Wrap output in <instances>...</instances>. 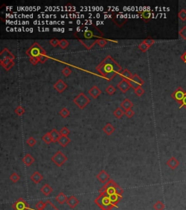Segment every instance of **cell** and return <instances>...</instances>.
I'll use <instances>...</instances> for the list:
<instances>
[{
  "mask_svg": "<svg viewBox=\"0 0 186 210\" xmlns=\"http://www.w3.org/2000/svg\"><path fill=\"white\" fill-rule=\"evenodd\" d=\"M180 164V162L177 160L175 157H172L170 159H169L166 162V165L172 169H175Z\"/></svg>",
  "mask_w": 186,
  "mask_h": 210,
  "instance_id": "16",
  "label": "cell"
},
{
  "mask_svg": "<svg viewBox=\"0 0 186 210\" xmlns=\"http://www.w3.org/2000/svg\"><path fill=\"white\" fill-rule=\"evenodd\" d=\"M186 96V93H185L180 88H179L176 91L174 92L172 94V97H173L176 101H178L179 103H181L184 97Z\"/></svg>",
  "mask_w": 186,
  "mask_h": 210,
  "instance_id": "10",
  "label": "cell"
},
{
  "mask_svg": "<svg viewBox=\"0 0 186 210\" xmlns=\"http://www.w3.org/2000/svg\"><path fill=\"white\" fill-rule=\"evenodd\" d=\"M57 142L61 145V147H66L71 142V139L67 136H61Z\"/></svg>",
  "mask_w": 186,
  "mask_h": 210,
  "instance_id": "20",
  "label": "cell"
},
{
  "mask_svg": "<svg viewBox=\"0 0 186 210\" xmlns=\"http://www.w3.org/2000/svg\"><path fill=\"white\" fill-rule=\"evenodd\" d=\"M38 58H39V62L42 63V64H44V63L46 61V60L48 59V58H47V56H46V55H41V56H39Z\"/></svg>",
  "mask_w": 186,
  "mask_h": 210,
  "instance_id": "43",
  "label": "cell"
},
{
  "mask_svg": "<svg viewBox=\"0 0 186 210\" xmlns=\"http://www.w3.org/2000/svg\"><path fill=\"white\" fill-rule=\"evenodd\" d=\"M84 36L85 38H87V39H90V38H92V37H95V36L93 35V32L90 30H87L84 32Z\"/></svg>",
  "mask_w": 186,
  "mask_h": 210,
  "instance_id": "42",
  "label": "cell"
},
{
  "mask_svg": "<svg viewBox=\"0 0 186 210\" xmlns=\"http://www.w3.org/2000/svg\"><path fill=\"white\" fill-rule=\"evenodd\" d=\"M106 91L108 95H113V94L115 93V92H116V88L112 85H110V86H108L106 88Z\"/></svg>",
  "mask_w": 186,
  "mask_h": 210,
  "instance_id": "33",
  "label": "cell"
},
{
  "mask_svg": "<svg viewBox=\"0 0 186 210\" xmlns=\"http://www.w3.org/2000/svg\"><path fill=\"white\" fill-rule=\"evenodd\" d=\"M26 143H27V145H28V146H30V147H34V145H35L36 144V140L35 139H34V137H30L29 138H28V139H27Z\"/></svg>",
  "mask_w": 186,
  "mask_h": 210,
  "instance_id": "34",
  "label": "cell"
},
{
  "mask_svg": "<svg viewBox=\"0 0 186 210\" xmlns=\"http://www.w3.org/2000/svg\"><path fill=\"white\" fill-rule=\"evenodd\" d=\"M88 93L92 97L93 99H97L101 93H102V91L99 89V88H98V86H93L89 90Z\"/></svg>",
  "mask_w": 186,
  "mask_h": 210,
  "instance_id": "14",
  "label": "cell"
},
{
  "mask_svg": "<svg viewBox=\"0 0 186 210\" xmlns=\"http://www.w3.org/2000/svg\"><path fill=\"white\" fill-rule=\"evenodd\" d=\"M59 114L62 118H66L67 117H68L70 115V111L68 110L66 107H64L60 111Z\"/></svg>",
  "mask_w": 186,
  "mask_h": 210,
  "instance_id": "30",
  "label": "cell"
},
{
  "mask_svg": "<svg viewBox=\"0 0 186 210\" xmlns=\"http://www.w3.org/2000/svg\"><path fill=\"white\" fill-rule=\"evenodd\" d=\"M101 203L103 206H106V208H105V210H108L109 209V207L111 205H114V204H112L110 201V198H109L108 196H105L102 197V200H101Z\"/></svg>",
  "mask_w": 186,
  "mask_h": 210,
  "instance_id": "24",
  "label": "cell"
},
{
  "mask_svg": "<svg viewBox=\"0 0 186 210\" xmlns=\"http://www.w3.org/2000/svg\"><path fill=\"white\" fill-rule=\"evenodd\" d=\"M120 77H121L122 79H125L127 80H130L133 77V75L130 72V71H129L128 69H125L124 70H123L121 73L120 74Z\"/></svg>",
  "mask_w": 186,
  "mask_h": 210,
  "instance_id": "23",
  "label": "cell"
},
{
  "mask_svg": "<svg viewBox=\"0 0 186 210\" xmlns=\"http://www.w3.org/2000/svg\"><path fill=\"white\" fill-rule=\"evenodd\" d=\"M138 48H139L140 50H141V51L146 52V51H147V50H148L150 48H149V47L148 46V45H146V44L144 42H142L140 44L139 46H138Z\"/></svg>",
  "mask_w": 186,
  "mask_h": 210,
  "instance_id": "36",
  "label": "cell"
},
{
  "mask_svg": "<svg viewBox=\"0 0 186 210\" xmlns=\"http://www.w3.org/2000/svg\"><path fill=\"white\" fill-rule=\"evenodd\" d=\"M143 42H144L145 43H146V45H147L149 47V48H150V47L151 46V45H152L154 43V42H155V41H154L153 39H150V38H148V39H145Z\"/></svg>",
  "mask_w": 186,
  "mask_h": 210,
  "instance_id": "44",
  "label": "cell"
},
{
  "mask_svg": "<svg viewBox=\"0 0 186 210\" xmlns=\"http://www.w3.org/2000/svg\"><path fill=\"white\" fill-rule=\"evenodd\" d=\"M181 104H182L181 107H186V96L184 97L183 101H181Z\"/></svg>",
  "mask_w": 186,
  "mask_h": 210,
  "instance_id": "49",
  "label": "cell"
},
{
  "mask_svg": "<svg viewBox=\"0 0 186 210\" xmlns=\"http://www.w3.org/2000/svg\"><path fill=\"white\" fill-rule=\"evenodd\" d=\"M68 158L63 154L61 151H57V153L51 158V160L57 167H61L67 161Z\"/></svg>",
  "mask_w": 186,
  "mask_h": 210,
  "instance_id": "4",
  "label": "cell"
},
{
  "mask_svg": "<svg viewBox=\"0 0 186 210\" xmlns=\"http://www.w3.org/2000/svg\"><path fill=\"white\" fill-rule=\"evenodd\" d=\"M46 53L38 42H34L32 46L26 51V55L30 58H39L41 55H46Z\"/></svg>",
  "mask_w": 186,
  "mask_h": 210,
  "instance_id": "2",
  "label": "cell"
},
{
  "mask_svg": "<svg viewBox=\"0 0 186 210\" xmlns=\"http://www.w3.org/2000/svg\"><path fill=\"white\" fill-rule=\"evenodd\" d=\"M129 83L131 85V87L133 88L134 89L135 88L138 87V86H143L144 84V81L137 74H135V75H133L132 79L129 80Z\"/></svg>",
  "mask_w": 186,
  "mask_h": 210,
  "instance_id": "5",
  "label": "cell"
},
{
  "mask_svg": "<svg viewBox=\"0 0 186 210\" xmlns=\"http://www.w3.org/2000/svg\"><path fill=\"white\" fill-rule=\"evenodd\" d=\"M50 134L52 137V139H53V142H58L60 137H61L60 132H58L55 128H53L51 131H50Z\"/></svg>",
  "mask_w": 186,
  "mask_h": 210,
  "instance_id": "22",
  "label": "cell"
},
{
  "mask_svg": "<svg viewBox=\"0 0 186 210\" xmlns=\"http://www.w3.org/2000/svg\"><path fill=\"white\" fill-rule=\"evenodd\" d=\"M102 131H103V132L105 133L106 135L110 136L115 131V128L113 127L111 123H108L106 126H104V128H102Z\"/></svg>",
  "mask_w": 186,
  "mask_h": 210,
  "instance_id": "18",
  "label": "cell"
},
{
  "mask_svg": "<svg viewBox=\"0 0 186 210\" xmlns=\"http://www.w3.org/2000/svg\"><path fill=\"white\" fill-rule=\"evenodd\" d=\"M117 88H118L122 93H125L126 92L128 91V90H129V88L132 87H131V85L129 84V80H127L125 79H122V80L120 81L119 83H118V85H117Z\"/></svg>",
  "mask_w": 186,
  "mask_h": 210,
  "instance_id": "7",
  "label": "cell"
},
{
  "mask_svg": "<svg viewBox=\"0 0 186 210\" xmlns=\"http://www.w3.org/2000/svg\"><path fill=\"white\" fill-rule=\"evenodd\" d=\"M42 139L43 140V142H44V143H46V145H50V143L53 142V139H52V137L51 136H50V132H47L46 134H45L42 137Z\"/></svg>",
  "mask_w": 186,
  "mask_h": 210,
  "instance_id": "27",
  "label": "cell"
},
{
  "mask_svg": "<svg viewBox=\"0 0 186 210\" xmlns=\"http://www.w3.org/2000/svg\"><path fill=\"white\" fill-rule=\"evenodd\" d=\"M96 69L101 76L109 80L122 72L121 66L111 56H106L103 61L96 67Z\"/></svg>",
  "mask_w": 186,
  "mask_h": 210,
  "instance_id": "1",
  "label": "cell"
},
{
  "mask_svg": "<svg viewBox=\"0 0 186 210\" xmlns=\"http://www.w3.org/2000/svg\"><path fill=\"white\" fill-rule=\"evenodd\" d=\"M59 132L61 136H67V137L70 134V131L67 128V127H63Z\"/></svg>",
  "mask_w": 186,
  "mask_h": 210,
  "instance_id": "40",
  "label": "cell"
},
{
  "mask_svg": "<svg viewBox=\"0 0 186 210\" xmlns=\"http://www.w3.org/2000/svg\"><path fill=\"white\" fill-rule=\"evenodd\" d=\"M121 107L123 108V109H125V110H128V109H130L133 107V104H132V102L129 99H125L121 102Z\"/></svg>",
  "mask_w": 186,
  "mask_h": 210,
  "instance_id": "19",
  "label": "cell"
},
{
  "mask_svg": "<svg viewBox=\"0 0 186 210\" xmlns=\"http://www.w3.org/2000/svg\"><path fill=\"white\" fill-rule=\"evenodd\" d=\"M66 204H68V207L71 209L76 208L78 206V204H79V201L77 198L75 196H71L69 197H68V199H67Z\"/></svg>",
  "mask_w": 186,
  "mask_h": 210,
  "instance_id": "12",
  "label": "cell"
},
{
  "mask_svg": "<svg viewBox=\"0 0 186 210\" xmlns=\"http://www.w3.org/2000/svg\"><path fill=\"white\" fill-rule=\"evenodd\" d=\"M180 34H181V36L183 37V38H185V39H186V27H184V28L183 29L180 31Z\"/></svg>",
  "mask_w": 186,
  "mask_h": 210,
  "instance_id": "48",
  "label": "cell"
},
{
  "mask_svg": "<svg viewBox=\"0 0 186 210\" xmlns=\"http://www.w3.org/2000/svg\"><path fill=\"white\" fill-rule=\"evenodd\" d=\"M97 179L99 180L101 183H106V182L108 181V179H110V176H109V174L106 172L105 170H101L100 171L99 174L97 175Z\"/></svg>",
  "mask_w": 186,
  "mask_h": 210,
  "instance_id": "11",
  "label": "cell"
},
{
  "mask_svg": "<svg viewBox=\"0 0 186 210\" xmlns=\"http://www.w3.org/2000/svg\"><path fill=\"white\" fill-rule=\"evenodd\" d=\"M56 201L58 202V204H64L65 203L67 202V199H68V197L64 194L63 193L61 192L59 194L57 195L55 198Z\"/></svg>",
  "mask_w": 186,
  "mask_h": 210,
  "instance_id": "21",
  "label": "cell"
},
{
  "mask_svg": "<svg viewBox=\"0 0 186 210\" xmlns=\"http://www.w3.org/2000/svg\"><path fill=\"white\" fill-rule=\"evenodd\" d=\"M29 61L33 65H36L39 62V60L38 58H30Z\"/></svg>",
  "mask_w": 186,
  "mask_h": 210,
  "instance_id": "46",
  "label": "cell"
},
{
  "mask_svg": "<svg viewBox=\"0 0 186 210\" xmlns=\"http://www.w3.org/2000/svg\"><path fill=\"white\" fill-rule=\"evenodd\" d=\"M59 46L61 47V48L65 50V49L67 48V47L68 46V42L66 40V39H61L60 40V43H59Z\"/></svg>",
  "mask_w": 186,
  "mask_h": 210,
  "instance_id": "37",
  "label": "cell"
},
{
  "mask_svg": "<svg viewBox=\"0 0 186 210\" xmlns=\"http://www.w3.org/2000/svg\"><path fill=\"white\" fill-rule=\"evenodd\" d=\"M73 101L80 109H83L90 104V99L84 93H80L77 97H75Z\"/></svg>",
  "mask_w": 186,
  "mask_h": 210,
  "instance_id": "3",
  "label": "cell"
},
{
  "mask_svg": "<svg viewBox=\"0 0 186 210\" xmlns=\"http://www.w3.org/2000/svg\"><path fill=\"white\" fill-rule=\"evenodd\" d=\"M50 45H53V47L55 48V47H57V45H59L60 40H58L57 39H53L50 41Z\"/></svg>",
  "mask_w": 186,
  "mask_h": 210,
  "instance_id": "45",
  "label": "cell"
},
{
  "mask_svg": "<svg viewBox=\"0 0 186 210\" xmlns=\"http://www.w3.org/2000/svg\"><path fill=\"white\" fill-rule=\"evenodd\" d=\"M53 188H52V187L50 186L49 184H45V185H44L40 189V191L42 192L45 196H48L49 195L51 194V193H53Z\"/></svg>",
  "mask_w": 186,
  "mask_h": 210,
  "instance_id": "17",
  "label": "cell"
},
{
  "mask_svg": "<svg viewBox=\"0 0 186 210\" xmlns=\"http://www.w3.org/2000/svg\"><path fill=\"white\" fill-rule=\"evenodd\" d=\"M134 91L136 93V95L137 97H142L143 95V93H145V90L141 86H138V87L134 88Z\"/></svg>",
  "mask_w": 186,
  "mask_h": 210,
  "instance_id": "31",
  "label": "cell"
},
{
  "mask_svg": "<svg viewBox=\"0 0 186 210\" xmlns=\"http://www.w3.org/2000/svg\"><path fill=\"white\" fill-rule=\"evenodd\" d=\"M15 112H16V114H17L18 115H19V116H21V115H23V114L25 113V109L20 105V106L18 107L15 109Z\"/></svg>",
  "mask_w": 186,
  "mask_h": 210,
  "instance_id": "32",
  "label": "cell"
},
{
  "mask_svg": "<svg viewBox=\"0 0 186 210\" xmlns=\"http://www.w3.org/2000/svg\"><path fill=\"white\" fill-rule=\"evenodd\" d=\"M67 88H68V86L62 79L58 80L54 84V88L60 93H62Z\"/></svg>",
  "mask_w": 186,
  "mask_h": 210,
  "instance_id": "9",
  "label": "cell"
},
{
  "mask_svg": "<svg viewBox=\"0 0 186 210\" xmlns=\"http://www.w3.org/2000/svg\"><path fill=\"white\" fill-rule=\"evenodd\" d=\"M180 18L182 20H185L186 19V12L185 10H182L181 13H180Z\"/></svg>",
  "mask_w": 186,
  "mask_h": 210,
  "instance_id": "47",
  "label": "cell"
},
{
  "mask_svg": "<svg viewBox=\"0 0 186 210\" xmlns=\"http://www.w3.org/2000/svg\"><path fill=\"white\" fill-rule=\"evenodd\" d=\"M72 72V70L69 68L68 67H65L62 70V73L64 76L68 77Z\"/></svg>",
  "mask_w": 186,
  "mask_h": 210,
  "instance_id": "38",
  "label": "cell"
},
{
  "mask_svg": "<svg viewBox=\"0 0 186 210\" xmlns=\"http://www.w3.org/2000/svg\"><path fill=\"white\" fill-rule=\"evenodd\" d=\"M15 210H27L28 209V205L27 202L23 199V198H20L16 203L13 205Z\"/></svg>",
  "mask_w": 186,
  "mask_h": 210,
  "instance_id": "6",
  "label": "cell"
},
{
  "mask_svg": "<svg viewBox=\"0 0 186 210\" xmlns=\"http://www.w3.org/2000/svg\"><path fill=\"white\" fill-rule=\"evenodd\" d=\"M0 62H1V65H2L7 71H9V70L15 64L14 60L10 59L9 58H1Z\"/></svg>",
  "mask_w": 186,
  "mask_h": 210,
  "instance_id": "8",
  "label": "cell"
},
{
  "mask_svg": "<svg viewBox=\"0 0 186 210\" xmlns=\"http://www.w3.org/2000/svg\"><path fill=\"white\" fill-rule=\"evenodd\" d=\"M30 178H31V181H32L34 183L37 185V184L40 183L41 181L43 179L44 177L42 174H41L38 171H36L35 172H34L32 174H31V177Z\"/></svg>",
  "mask_w": 186,
  "mask_h": 210,
  "instance_id": "13",
  "label": "cell"
},
{
  "mask_svg": "<svg viewBox=\"0 0 186 210\" xmlns=\"http://www.w3.org/2000/svg\"><path fill=\"white\" fill-rule=\"evenodd\" d=\"M108 43V40L106 39H102V38H100V39H98L97 40V44L99 45L101 48H103V47L106 46Z\"/></svg>",
  "mask_w": 186,
  "mask_h": 210,
  "instance_id": "35",
  "label": "cell"
},
{
  "mask_svg": "<svg viewBox=\"0 0 186 210\" xmlns=\"http://www.w3.org/2000/svg\"><path fill=\"white\" fill-rule=\"evenodd\" d=\"M46 203L43 202L42 201H39L37 204H36V208L37 210H43L46 207Z\"/></svg>",
  "mask_w": 186,
  "mask_h": 210,
  "instance_id": "39",
  "label": "cell"
},
{
  "mask_svg": "<svg viewBox=\"0 0 186 210\" xmlns=\"http://www.w3.org/2000/svg\"><path fill=\"white\" fill-rule=\"evenodd\" d=\"M139 14L140 15L141 18L145 21H148L150 18V17H151V13L148 10L140 11V12H139Z\"/></svg>",
  "mask_w": 186,
  "mask_h": 210,
  "instance_id": "25",
  "label": "cell"
},
{
  "mask_svg": "<svg viewBox=\"0 0 186 210\" xmlns=\"http://www.w3.org/2000/svg\"><path fill=\"white\" fill-rule=\"evenodd\" d=\"M22 161L23 162V163H24L26 167H30V166H31L33 163H34L35 160H34V158H33V156H31V155L28 154H28H26L24 157H23V158L22 159Z\"/></svg>",
  "mask_w": 186,
  "mask_h": 210,
  "instance_id": "15",
  "label": "cell"
},
{
  "mask_svg": "<svg viewBox=\"0 0 186 210\" xmlns=\"http://www.w3.org/2000/svg\"><path fill=\"white\" fill-rule=\"evenodd\" d=\"M20 175L16 172H13V174L9 176V179H10V181H12L13 183H16V182H18L19 180H20Z\"/></svg>",
  "mask_w": 186,
  "mask_h": 210,
  "instance_id": "28",
  "label": "cell"
},
{
  "mask_svg": "<svg viewBox=\"0 0 186 210\" xmlns=\"http://www.w3.org/2000/svg\"><path fill=\"white\" fill-rule=\"evenodd\" d=\"M124 115H125L128 118H132V117L134 116L135 112H134V111L132 110V109H128V110H125V112H124Z\"/></svg>",
  "mask_w": 186,
  "mask_h": 210,
  "instance_id": "41",
  "label": "cell"
},
{
  "mask_svg": "<svg viewBox=\"0 0 186 210\" xmlns=\"http://www.w3.org/2000/svg\"><path fill=\"white\" fill-rule=\"evenodd\" d=\"M113 115L116 117V118L120 119L124 115V112L123 111V109H121V108L119 107L113 111Z\"/></svg>",
  "mask_w": 186,
  "mask_h": 210,
  "instance_id": "26",
  "label": "cell"
},
{
  "mask_svg": "<svg viewBox=\"0 0 186 210\" xmlns=\"http://www.w3.org/2000/svg\"><path fill=\"white\" fill-rule=\"evenodd\" d=\"M182 59H183V61H184L186 63V52H185V54L183 55V56H182Z\"/></svg>",
  "mask_w": 186,
  "mask_h": 210,
  "instance_id": "50",
  "label": "cell"
},
{
  "mask_svg": "<svg viewBox=\"0 0 186 210\" xmlns=\"http://www.w3.org/2000/svg\"><path fill=\"white\" fill-rule=\"evenodd\" d=\"M165 208L164 204L161 201H158L156 202V204L154 205V209L155 210H164Z\"/></svg>",
  "mask_w": 186,
  "mask_h": 210,
  "instance_id": "29",
  "label": "cell"
}]
</instances>
